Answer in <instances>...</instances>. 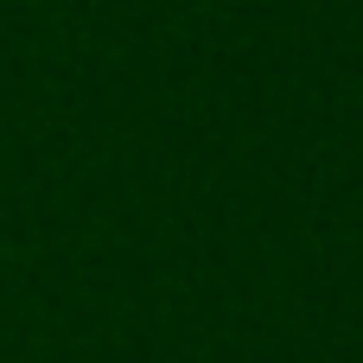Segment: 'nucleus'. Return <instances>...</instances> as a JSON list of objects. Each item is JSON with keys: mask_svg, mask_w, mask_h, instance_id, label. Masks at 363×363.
<instances>
[]
</instances>
